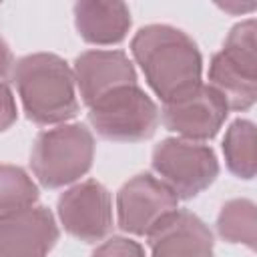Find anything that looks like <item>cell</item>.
<instances>
[{
  "label": "cell",
  "instance_id": "9c48e42d",
  "mask_svg": "<svg viewBox=\"0 0 257 257\" xmlns=\"http://www.w3.org/2000/svg\"><path fill=\"white\" fill-rule=\"evenodd\" d=\"M56 211L64 231L84 243H96L112 229L110 193L94 179L82 181L64 191L58 199Z\"/></svg>",
  "mask_w": 257,
  "mask_h": 257
},
{
  "label": "cell",
  "instance_id": "d6986e66",
  "mask_svg": "<svg viewBox=\"0 0 257 257\" xmlns=\"http://www.w3.org/2000/svg\"><path fill=\"white\" fill-rule=\"evenodd\" d=\"M12 62H14L12 52H10L8 44L4 42V38L0 36V78H4V76L8 74V70H10Z\"/></svg>",
  "mask_w": 257,
  "mask_h": 257
},
{
  "label": "cell",
  "instance_id": "9a60e30c",
  "mask_svg": "<svg viewBox=\"0 0 257 257\" xmlns=\"http://www.w3.org/2000/svg\"><path fill=\"white\" fill-rule=\"evenodd\" d=\"M217 233L227 243H243L255 251L257 209L249 199H231L221 207L217 217Z\"/></svg>",
  "mask_w": 257,
  "mask_h": 257
},
{
  "label": "cell",
  "instance_id": "30bf717a",
  "mask_svg": "<svg viewBox=\"0 0 257 257\" xmlns=\"http://www.w3.org/2000/svg\"><path fill=\"white\" fill-rule=\"evenodd\" d=\"M56 241L58 225L42 205L0 219V257H48Z\"/></svg>",
  "mask_w": 257,
  "mask_h": 257
},
{
  "label": "cell",
  "instance_id": "8992f818",
  "mask_svg": "<svg viewBox=\"0 0 257 257\" xmlns=\"http://www.w3.org/2000/svg\"><path fill=\"white\" fill-rule=\"evenodd\" d=\"M153 171L177 199H193L205 191L219 175V161L211 147L185 141L165 139L153 149Z\"/></svg>",
  "mask_w": 257,
  "mask_h": 257
},
{
  "label": "cell",
  "instance_id": "5bb4252c",
  "mask_svg": "<svg viewBox=\"0 0 257 257\" xmlns=\"http://www.w3.org/2000/svg\"><path fill=\"white\" fill-rule=\"evenodd\" d=\"M223 155L229 171L239 179H253L257 167V131L247 118H237L225 133Z\"/></svg>",
  "mask_w": 257,
  "mask_h": 257
},
{
  "label": "cell",
  "instance_id": "8fae6325",
  "mask_svg": "<svg viewBox=\"0 0 257 257\" xmlns=\"http://www.w3.org/2000/svg\"><path fill=\"white\" fill-rule=\"evenodd\" d=\"M72 74L86 106L120 86L137 84L135 66L122 50H86L76 56Z\"/></svg>",
  "mask_w": 257,
  "mask_h": 257
},
{
  "label": "cell",
  "instance_id": "ac0fdd59",
  "mask_svg": "<svg viewBox=\"0 0 257 257\" xmlns=\"http://www.w3.org/2000/svg\"><path fill=\"white\" fill-rule=\"evenodd\" d=\"M16 100L14 94L10 90V86L6 82L0 80V133L6 131L8 126H12V122L16 120Z\"/></svg>",
  "mask_w": 257,
  "mask_h": 257
},
{
  "label": "cell",
  "instance_id": "e0dca14e",
  "mask_svg": "<svg viewBox=\"0 0 257 257\" xmlns=\"http://www.w3.org/2000/svg\"><path fill=\"white\" fill-rule=\"evenodd\" d=\"M92 257H145V249L128 237H110L92 251Z\"/></svg>",
  "mask_w": 257,
  "mask_h": 257
},
{
  "label": "cell",
  "instance_id": "6da1fadb",
  "mask_svg": "<svg viewBox=\"0 0 257 257\" xmlns=\"http://www.w3.org/2000/svg\"><path fill=\"white\" fill-rule=\"evenodd\" d=\"M131 52L163 102L177 100L201 84V52L195 40L175 26H143L131 40Z\"/></svg>",
  "mask_w": 257,
  "mask_h": 257
},
{
  "label": "cell",
  "instance_id": "3957f363",
  "mask_svg": "<svg viewBox=\"0 0 257 257\" xmlns=\"http://www.w3.org/2000/svg\"><path fill=\"white\" fill-rule=\"evenodd\" d=\"M94 137L78 122L38 133L30 153V169L46 189H60L84 177L92 167Z\"/></svg>",
  "mask_w": 257,
  "mask_h": 257
},
{
  "label": "cell",
  "instance_id": "2e32d148",
  "mask_svg": "<svg viewBox=\"0 0 257 257\" xmlns=\"http://www.w3.org/2000/svg\"><path fill=\"white\" fill-rule=\"evenodd\" d=\"M38 187L16 165H0V219L34 207Z\"/></svg>",
  "mask_w": 257,
  "mask_h": 257
},
{
  "label": "cell",
  "instance_id": "4fadbf2b",
  "mask_svg": "<svg viewBox=\"0 0 257 257\" xmlns=\"http://www.w3.org/2000/svg\"><path fill=\"white\" fill-rule=\"evenodd\" d=\"M74 24L80 38L90 44H116L131 28V10L122 2H76Z\"/></svg>",
  "mask_w": 257,
  "mask_h": 257
},
{
  "label": "cell",
  "instance_id": "7c38bea8",
  "mask_svg": "<svg viewBox=\"0 0 257 257\" xmlns=\"http://www.w3.org/2000/svg\"><path fill=\"white\" fill-rule=\"evenodd\" d=\"M151 257H215L213 233L191 211L177 209L149 237Z\"/></svg>",
  "mask_w": 257,
  "mask_h": 257
},
{
  "label": "cell",
  "instance_id": "277c9868",
  "mask_svg": "<svg viewBox=\"0 0 257 257\" xmlns=\"http://www.w3.org/2000/svg\"><path fill=\"white\" fill-rule=\"evenodd\" d=\"M257 22L249 18L231 28L223 48L209 64V84L221 92L227 106L247 110L257 98Z\"/></svg>",
  "mask_w": 257,
  "mask_h": 257
},
{
  "label": "cell",
  "instance_id": "7a4b0ae2",
  "mask_svg": "<svg viewBox=\"0 0 257 257\" xmlns=\"http://www.w3.org/2000/svg\"><path fill=\"white\" fill-rule=\"evenodd\" d=\"M26 116L36 124H58L76 116L78 98L72 68L50 52L22 56L12 70Z\"/></svg>",
  "mask_w": 257,
  "mask_h": 257
},
{
  "label": "cell",
  "instance_id": "ffe728a7",
  "mask_svg": "<svg viewBox=\"0 0 257 257\" xmlns=\"http://www.w3.org/2000/svg\"><path fill=\"white\" fill-rule=\"evenodd\" d=\"M219 6H221L223 10H229V12H239V10L243 12V10H253V8H255V2L241 4V6H239V4H219Z\"/></svg>",
  "mask_w": 257,
  "mask_h": 257
},
{
  "label": "cell",
  "instance_id": "5b68a950",
  "mask_svg": "<svg viewBox=\"0 0 257 257\" xmlns=\"http://www.w3.org/2000/svg\"><path fill=\"white\" fill-rule=\"evenodd\" d=\"M161 114L155 100L139 86H120L88 106V122L112 143H139L155 135Z\"/></svg>",
  "mask_w": 257,
  "mask_h": 257
},
{
  "label": "cell",
  "instance_id": "ba28073f",
  "mask_svg": "<svg viewBox=\"0 0 257 257\" xmlns=\"http://www.w3.org/2000/svg\"><path fill=\"white\" fill-rule=\"evenodd\" d=\"M229 114V106L219 90L211 84H197L177 100L165 102L161 120L167 131L179 135L185 141H209L223 126Z\"/></svg>",
  "mask_w": 257,
  "mask_h": 257
},
{
  "label": "cell",
  "instance_id": "52a82bcc",
  "mask_svg": "<svg viewBox=\"0 0 257 257\" xmlns=\"http://www.w3.org/2000/svg\"><path fill=\"white\" fill-rule=\"evenodd\" d=\"M179 199L157 177L143 173L126 181L116 193V221L124 233L149 237L169 215Z\"/></svg>",
  "mask_w": 257,
  "mask_h": 257
}]
</instances>
